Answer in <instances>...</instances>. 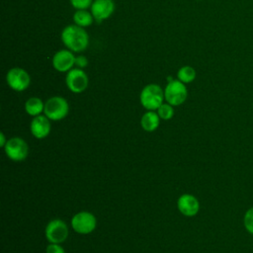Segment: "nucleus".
<instances>
[{"mask_svg":"<svg viewBox=\"0 0 253 253\" xmlns=\"http://www.w3.org/2000/svg\"><path fill=\"white\" fill-rule=\"evenodd\" d=\"M61 42L72 52H82L89 45V36L84 28L75 24L66 26L60 35Z\"/></svg>","mask_w":253,"mask_h":253,"instance_id":"nucleus-1","label":"nucleus"},{"mask_svg":"<svg viewBox=\"0 0 253 253\" xmlns=\"http://www.w3.org/2000/svg\"><path fill=\"white\" fill-rule=\"evenodd\" d=\"M164 100V90L154 83L144 86L139 95L140 104L147 111L157 110L163 104Z\"/></svg>","mask_w":253,"mask_h":253,"instance_id":"nucleus-2","label":"nucleus"},{"mask_svg":"<svg viewBox=\"0 0 253 253\" xmlns=\"http://www.w3.org/2000/svg\"><path fill=\"white\" fill-rule=\"evenodd\" d=\"M69 112V105L66 99L60 96H53L44 103V115L50 121H60L64 119Z\"/></svg>","mask_w":253,"mask_h":253,"instance_id":"nucleus-3","label":"nucleus"},{"mask_svg":"<svg viewBox=\"0 0 253 253\" xmlns=\"http://www.w3.org/2000/svg\"><path fill=\"white\" fill-rule=\"evenodd\" d=\"M188 97V90L185 83L178 79L168 82L164 89V98L167 103L172 106L182 105Z\"/></svg>","mask_w":253,"mask_h":253,"instance_id":"nucleus-4","label":"nucleus"},{"mask_svg":"<svg viewBox=\"0 0 253 253\" xmlns=\"http://www.w3.org/2000/svg\"><path fill=\"white\" fill-rule=\"evenodd\" d=\"M6 82L12 90L22 92L30 86L31 76L24 68L13 67L6 74Z\"/></svg>","mask_w":253,"mask_h":253,"instance_id":"nucleus-5","label":"nucleus"},{"mask_svg":"<svg viewBox=\"0 0 253 253\" xmlns=\"http://www.w3.org/2000/svg\"><path fill=\"white\" fill-rule=\"evenodd\" d=\"M65 83L67 88L75 94L84 92L89 84V79L86 72L81 68H72L66 72Z\"/></svg>","mask_w":253,"mask_h":253,"instance_id":"nucleus-6","label":"nucleus"},{"mask_svg":"<svg viewBox=\"0 0 253 253\" xmlns=\"http://www.w3.org/2000/svg\"><path fill=\"white\" fill-rule=\"evenodd\" d=\"M97 225L95 215L89 211H79L71 218V226L73 230L79 234L91 233Z\"/></svg>","mask_w":253,"mask_h":253,"instance_id":"nucleus-7","label":"nucleus"},{"mask_svg":"<svg viewBox=\"0 0 253 253\" xmlns=\"http://www.w3.org/2000/svg\"><path fill=\"white\" fill-rule=\"evenodd\" d=\"M4 150L7 157L16 162L25 160L29 154V146L27 142L18 136L8 139L4 146Z\"/></svg>","mask_w":253,"mask_h":253,"instance_id":"nucleus-8","label":"nucleus"},{"mask_svg":"<svg viewBox=\"0 0 253 253\" xmlns=\"http://www.w3.org/2000/svg\"><path fill=\"white\" fill-rule=\"evenodd\" d=\"M44 235L49 243L60 244L64 242L68 236V227L63 220L55 218L46 224Z\"/></svg>","mask_w":253,"mask_h":253,"instance_id":"nucleus-9","label":"nucleus"},{"mask_svg":"<svg viewBox=\"0 0 253 253\" xmlns=\"http://www.w3.org/2000/svg\"><path fill=\"white\" fill-rule=\"evenodd\" d=\"M52 67L58 72H68L75 66V55L69 49H60L51 59Z\"/></svg>","mask_w":253,"mask_h":253,"instance_id":"nucleus-10","label":"nucleus"},{"mask_svg":"<svg viewBox=\"0 0 253 253\" xmlns=\"http://www.w3.org/2000/svg\"><path fill=\"white\" fill-rule=\"evenodd\" d=\"M90 9L95 21L102 22L113 15L115 3L113 0H94Z\"/></svg>","mask_w":253,"mask_h":253,"instance_id":"nucleus-11","label":"nucleus"},{"mask_svg":"<svg viewBox=\"0 0 253 253\" xmlns=\"http://www.w3.org/2000/svg\"><path fill=\"white\" fill-rule=\"evenodd\" d=\"M179 211L185 216H194L200 211V203L198 199L191 194H184L177 201Z\"/></svg>","mask_w":253,"mask_h":253,"instance_id":"nucleus-12","label":"nucleus"},{"mask_svg":"<svg viewBox=\"0 0 253 253\" xmlns=\"http://www.w3.org/2000/svg\"><path fill=\"white\" fill-rule=\"evenodd\" d=\"M30 129L36 138L42 139L46 137L50 132L49 119L45 115H39L34 117L30 125Z\"/></svg>","mask_w":253,"mask_h":253,"instance_id":"nucleus-13","label":"nucleus"},{"mask_svg":"<svg viewBox=\"0 0 253 253\" xmlns=\"http://www.w3.org/2000/svg\"><path fill=\"white\" fill-rule=\"evenodd\" d=\"M160 123V118L154 111H147L140 119V126L145 131H154Z\"/></svg>","mask_w":253,"mask_h":253,"instance_id":"nucleus-14","label":"nucleus"},{"mask_svg":"<svg viewBox=\"0 0 253 253\" xmlns=\"http://www.w3.org/2000/svg\"><path fill=\"white\" fill-rule=\"evenodd\" d=\"M94 17L87 9H81V10H76L75 13L73 14V22L75 25L81 27V28H87L90 27L93 22H94Z\"/></svg>","mask_w":253,"mask_h":253,"instance_id":"nucleus-15","label":"nucleus"},{"mask_svg":"<svg viewBox=\"0 0 253 253\" xmlns=\"http://www.w3.org/2000/svg\"><path fill=\"white\" fill-rule=\"evenodd\" d=\"M44 110V103L38 97H31L25 103V111L32 117L41 115Z\"/></svg>","mask_w":253,"mask_h":253,"instance_id":"nucleus-16","label":"nucleus"},{"mask_svg":"<svg viewBox=\"0 0 253 253\" xmlns=\"http://www.w3.org/2000/svg\"><path fill=\"white\" fill-rule=\"evenodd\" d=\"M196 76H197V72L195 68L190 65L182 66L181 68H179L177 72V79L185 84L193 82L196 79Z\"/></svg>","mask_w":253,"mask_h":253,"instance_id":"nucleus-17","label":"nucleus"},{"mask_svg":"<svg viewBox=\"0 0 253 253\" xmlns=\"http://www.w3.org/2000/svg\"><path fill=\"white\" fill-rule=\"evenodd\" d=\"M174 106L170 105L169 103H163L158 109H157V114L159 116L160 119L162 120H170L173 118L174 116V109H173Z\"/></svg>","mask_w":253,"mask_h":253,"instance_id":"nucleus-18","label":"nucleus"},{"mask_svg":"<svg viewBox=\"0 0 253 253\" xmlns=\"http://www.w3.org/2000/svg\"><path fill=\"white\" fill-rule=\"evenodd\" d=\"M243 224L246 231L253 235V207L249 208L243 216Z\"/></svg>","mask_w":253,"mask_h":253,"instance_id":"nucleus-19","label":"nucleus"},{"mask_svg":"<svg viewBox=\"0 0 253 253\" xmlns=\"http://www.w3.org/2000/svg\"><path fill=\"white\" fill-rule=\"evenodd\" d=\"M69 1L75 10L90 8L93 3V0H69Z\"/></svg>","mask_w":253,"mask_h":253,"instance_id":"nucleus-20","label":"nucleus"},{"mask_svg":"<svg viewBox=\"0 0 253 253\" xmlns=\"http://www.w3.org/2000/svg\"><path fill=\"white\" fill-rule=\"evenodd\" d=\"M45 253H65L64 249L58 243H49L46 246Z\"/></svg>","mask_w":253,"mask_h":253,"instance_id":"nucleus-21","label":"nucleus"},{"mask_svg":"<svg viewBox=\"0 0 253 253\" xmlns=\"http://www.w3.org/2000/svg\"><path fill=\"white\" fill-rule=\"evenodd\" d=\"M88 65V59L84 55H77L75 56V67L77 68H85Z\"/></svg>","mask_w":253,"mask_h":253,"instance_id":"nucleus-22","label":"nucleus"},{"mask_svg":"<svg viewBox=\"0 0 253 253\" xmlns=\"http://www.w3.org/2000/svg\"><path fill=\"white\" fill-rule=\"evenodd\" d=\"M7 139H6V137H5V134L3 133V132H1L0 133V145H1V147H4L5 145H6V143H7Z\"/></svg>","mask_w":253,"mask_h":253,"instance_id":"nucleus-23","label":"nucleus"}]
</instances>
